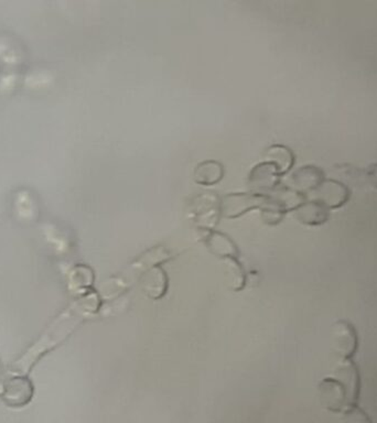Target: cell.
I'll return each instance as SVG.
<instances>
[{
  "instance_id": "5",
  "label": "cell",
  "mask_w": 377,
  "mask_h": 423,
  "mask_svg": "<svg viewBox=\"0 0 377 423\" xmlns=\"http://www.w3.org/2000/svg\"><path fill=\"white\" fill-rule=\"evenodd\" d=\"M332 179L341 182L347 187H360V185H367L365 179V171L360 168L350 165V163H341V165L335 166L332 168Z\"/></svg>"
},
{
  "instance_id": "3",
  "label": "cell",
  "mask_w": 377,
  "mask_h": 423,
  "mask_svg": "<svg viewBox=\"0 0 377 423\" xmlns=\"http://www.w3.org/2000/svg\"><path fill=\"white\" fill-rule=\"evenodd\" d=\"M318 197L317 201L329 207H339L344 204L350 197V189L341 182L330 178L315 189Z\"/></svg>"
},
{
  "instance_id": "9",
  "label": "cell",
  "mask_w": 377,
  "mask_h": 423,
  "mask_svg": "<svg viewBox=\"0 0 377 423\" xmlns=\"http://www.w3.org/2000/svg\"><path fill=\"white\" fill-rule=\"evenodd\" d=\"M364 171L367 185L377 189V163L369 166Z\"/></svg>"
},
{
  "instance_id": "2",
  "label": "cell",
  "mask_w": 377,
  "mask_h": 423,
  "mask_svg": "<svg viewBox=\"0 0 377 423\" xmlns=\"http://www.w3.org/2000/svg\"><path fill=\"white\" fill-rule=\"evenodd\" d=\"M33 385L27 377H13L4 383L0 397L9 407H23L33 399Z\"/></svg>"
},
{
  "instance_id": "1",
  "label": "cell",
  "mask_w": 377,
  "mask_h": 423,
  "mask_svg": "<svg viewBox=\"0 0 377 423\" xmlns=\"http://www.w3.org/2000/svg\"><path fill=\"white\" fill-rule=\"evenodd\" d=\"M80 319L81 315L75 311L74 304L71 309L57 318L48 329L45 330L40 339L25 352L23 357L15 361L11 367L13 373L23 375L30 371L33 365H35L43 355L54 349L55 346L62 343L72 333L73 330L80 322Z\"/></svg>"
},
{
  "instance_id": "4",
  "label": "cell",
  "mask_w": 377,
  "mask_h": 423,
  "mask_svg": "<svg viewBox=\"0 0 377 423\" xmlns=\"http://www.w3.org/2000/svg\"><path fill=\"white\" fill-rule=\"evenodd\" d=\"M325 172L313 166H306L292 175V185L301 191H311L319 187L325 181Z\"/></svg>"
},
{
  "instance_id": "8",
  "label": "cell",
  "mask_w": 377,
  "mask_h": 423,
  "mask_svg": "<svg viewBox=\"0 0 377 423\" xmlns=\"http://www.w3.org/2000/svg\"><path fill=\"white\" fill-rule=\"evenodd\" d=\"M223 175L222 167L218 162H203L195 170V180L203 185H213L221 180Z\"/></svg>"
},
{
  "instance_id": "6",
  "label": "cell",
  "mask_w": 377,
  "mask_h": 423,
  "mask_svg": "<svg viewBox=\"0 0 377 423\" xmlns=\"http://www.w3.org/2000/svg\"><path fill=\"white\" fill-rule=\"evenodd\" d=\"M268 163L274 166L280 175L287 172L294 165L295 157L287 147L284 146H272L266 152Z\"/></svg>"
},
{
  "instance_id": "7",
  "label": "cell",
  "mask_w": 377,
  "mask_h": 423,
  "mask_svg": "<svg viewBox=\"0 0 377 423\" xmlns=\"http://www.w3.org/2000/svg\"><path fill=\"white\" fill-rule=\"evenodd\" d=\"M298 214L299 219H303V222L309 224H320L327 219V207L315 199V201L308 202L307 204L301 205L300 209H298Z\"/></svg>"
}]
</instances>
